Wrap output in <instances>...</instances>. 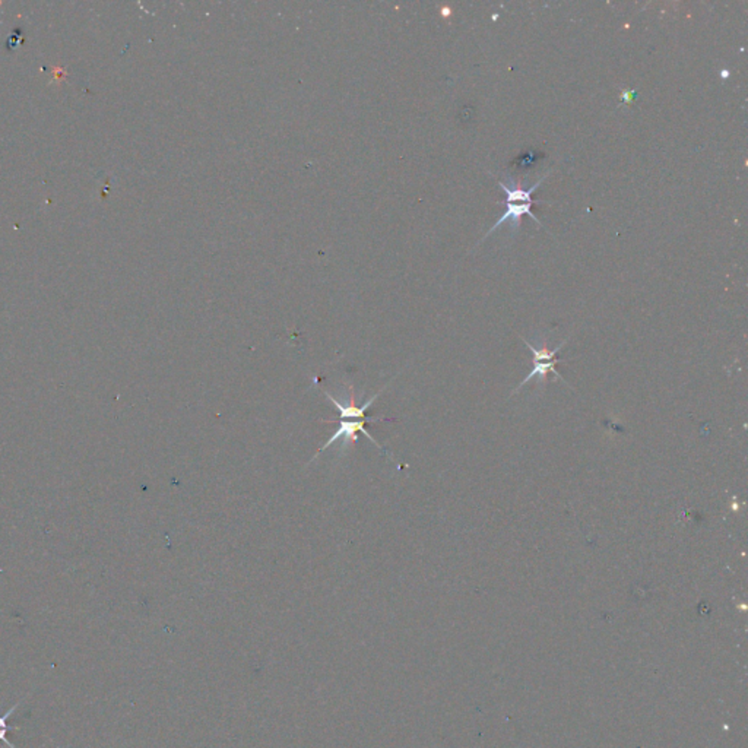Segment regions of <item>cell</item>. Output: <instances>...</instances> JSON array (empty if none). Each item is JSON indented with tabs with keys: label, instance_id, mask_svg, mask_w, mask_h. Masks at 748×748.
I'll use <instances>...</instances> for the list:
<instances>
[{
	"label": "cell",
	"instance_id": "cell-1",
	"mask_svg": "<svg viewBox=\"0 0 748 748\" xmlns=\"http://www.w3.org/2000/svg\"><path fill=\"white\" fill-rule=\"evenodd\" d=\"M522 341H524L525 345L533 352V368H532V371L528 374V376L525 378V380H524L521 385H519V386L510 393V397H513V394H516V393H517L519 390H521L525 385H528L533 378H539L543 382H545V378H547V374H548V373H554L558 379H561V380H563V382L567 385V382L565 380V378L561 376V373L555 368V364L561 363V360L557 358V352L567 344L569 338H566L563 342H561V344H560L557 348H554V349H550V348H547V346L535 348V346H533L532 344H529L525 338H522Z\"/></svg>",
	"mask_w": 748,
	"mask_h": 748
},
{
	"label": "cell",
	"instance_id": "cell-2",
	"mask_svg": "<svg viewBox=\"0 0 748 748\" xmlns=\"http://www.w3.org/2000/svg\"><path fill=\"white\" fill-rule=\"evenodd\" d=\"M367 421H371V423H382V421H390V420H387V418H383V417H379V418H368V420H364V418H361V420H356V421H346V420H342V421L339 423V427H338V430H337V431H335L334 434H332V438H330V439H329V440L326 442V445H325V446H322V447L319 449V452L316 453V456H315V458H313V459H311V461H315V459L318 458V456H319L320 453H323V452H325V450H326L327 447H330L332 445H334V443H337V442H342V447H346L348 445H351V443H354V442H357V439H358V438H357V435H356V434H357V431H361V433H363V434L366 435V438H367V439H368V440H370V442H371L373 445H376V446H378V447H379V449H380V450H382L383 453H386V450H385V449L382 447V445H380V443H378V442H376V439H374V438H373V435H371V434H370V433H368V431L366 430V427H364V426H366V423H367Z\"/></svg>",
	"mask_w": 748,
	"mask_h": 748
},
{
	"label": "cell",
	"instance_id": "cell-3",
	"mask_svg": "<svg viewBox=\"0 0 748 748\" xmlns=\"http://www.w3.org/2000/svg\"><path fill=\"white\" fill-rule=\"evenodd\" d=\"M536 203H539V202L507 203V210H506V212H505L500 218H498V221L490 228V231H488V234H485V237H488L493 231L497 230L498 227L503 225V224L507 222V221H512V228H519V227H521V224H522V215H525V214H528L529 217H532V219H533L535 222H538L539 225H541V222H539V219H538V218L532 214V211H531L532 205H536ZM485 237H484V239H485Z\"/></svg>",
	"mask_w": 748,
	"mask_h": 748
},
{
	"label": "cell",
	"instance_id": "cell-4",
	"mask_svg": "<svg viewBox=\"0 0 748 748\" xmlns=\"http://www.w3.org/2000/svg\"><path fill=\"white\" fill-rule=\"evenodd\" d=\"M544 180H545V176L541 180H538L532 187H529V189H525V187L521 184V181H517L513 186H507L503 181H498V184H500L502 191L507 195V199H506L507 203H519V202L526 203V202H533L532 193L538 189L539 184H541Z\"/></svg>",
	"mask_w": 748,
	"mask_h": 748
},
{
	"label": "cell",
	"instance_id": "cell-5",
	"mask_svg": "<svg viewBox=\"0 0 748 748\" xmlns=\"http://www.w3.org/2000/svg\"><path fill=\"white\" fill-rule=\"evenodd\" d=\"M19 704H20V701H18L15 706H12V708L5 715H0V741H4L9 748H16V747L8 740L6 734H8V731L18 730V728H11V726H8V719H9V716H12V713H15V711L19 708Z\"/></svg>",
	"mask_w": 748,
	"mask_h": 748
},
{
	"label": "cell",
	"instance_id": "cell-6",
	"mask_svg": "<svg viewBox=\"0 0 748 748\" xmlns=\"http://www.w3.org/2000/svg\"><path fill=\"white\" fill-rule=\"evenodd\" d=\"M634 94H636L634 90H625V91L621 92V98L626 104H630L633 101V98H634Z\"/></svg>",
	"mask_w": 748,
	"mask_h": 748
}]
</instances>
